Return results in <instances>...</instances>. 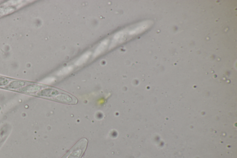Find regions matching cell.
Here are the masks:
<instances>
[{
	"label": "cell",
	"mask_w": 237,
	"mask_h": 158,
	"mask_svg": "<svg viewBox=\"0 0 237 158\" xmlns=\"http://www.w3.org/2000/svg\"><path fill=\"white\" fill-rule=\"evenodd\" d=\"M38 95L53 98L55 101L66 104L75 105L78 102L77 98L69 94L54 88H46L39 92Z\"/></svg>",
	"instance_id": "obj_1"
},
{
	"label": "cell",
	"mask_w": 237,
	"mask_h": 158,
	"mask_svg": "<svg viewBox=\"0 0 237 158\" xmlns=\"http://www.w3.org/2000/svg\"><path fill=\"white\" fill-rule=\"evenodd\" d=\"M25 83L20 81H16L11 83L9 85L7 86V88L10 89H16V88H19L25 85Z\"/></svg>",
	"instance_id": "obj_4"
},
{
	"label": "cell",
	"mask_w": 237,
	"mask_h": 158,
	"mask_svg": "<svg viewBox=\"0 0 237 158\" xmlns=\"http://www.w3.org/2000/svg\"><path fill=\"white\" fill-rule=\"evenodd\" d=\"M41 89V87L40 86L35 85V84H32V85H28L26 87L20 89V91L23 92L32 93H35L40 91Z\"/></svg>",
	"instance_id": "obj_3"
},
{
	"label": "cell",
	"mask_w": 237,
	"mask_h": 158,
	"mask_svg": "<svg viewBox=\"0 0 237 158\" xmlns=\"http://www.w3.org/2000/svg\"><path fill=\"white\" fill-rule=\"evenodd\" d=\"M8 81L4 78H0V86L5 85L8 83Z\"/></svg>",
	"instance_id": "obj_5"
},
{
	"label": "cell",
	"mask_w": 237,
	"mask_h": 158,
	"mask_svg": "<svg viewBox=\"0 0 237 158\" xmlns=\"http://www.w3.org/2000/svg\"><path fill=\"white\" fill-rule=\"evenodd\" d=\"M88 141L85 138L79 141L63 157L81 158L87 148Z\"/></svg>",
	"instance_id": "obj_2"
}]
</instances>
